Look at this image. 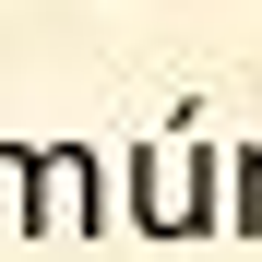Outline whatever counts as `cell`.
I'll return each mask as SVG.
<instances>
[{"instance_id":"2","label":"cell","mask_w":262,"mask_h":262,"mask_svg":"<svg viewBox=\"0 0 262 262\" xmlns=\"http://www.w3.org/2000/svg\"><path fill=\"white\" fill-rule=\"evenodd\" d=\"M24 238H107V155L24 143Z\"/></svg>"},{"instance_id":"1","label":"cell","mask_w":262,"mask_h":262,"mask_svg":"<svg viewBox=\"0 0 262 262\" xmlns=\"http://www.w3.org/2000/svg\"><path fill=\"white\" fill-rule=\"evenodd\" d=\"M119 179H131V227H143V238H227V155L191 143V107H179L167 143L131 155Z\"/></svg>"},{"instance_id":"4","label":"cell","mask_w":262,"mask_h":262,"mask_svg":"<svg viewBox=\"0 0 262 262\" xmlns=\"http://www.w3.org/2000/svg\"><path fill=\"white\" fill-rule=\"evenodd\" d=\"M0 227H24V143H0Z\"/></svg>"},{"instance_id":"3","label":"cell","mask_w":262,"mask_h":262,"mask_svg":"<svg viewBox=\"0 0 262 262\" xmlns=\"http://www.w3.org/2000/svg\"><path fill=\"white\" fill-rule=\"evenodd\" d=\"M227 238H262V143L227 155Z\"/></svg>"}]
</instances>
